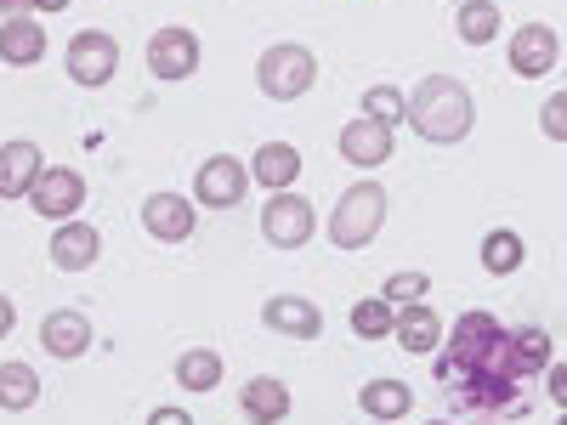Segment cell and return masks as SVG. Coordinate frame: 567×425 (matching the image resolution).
Segmentation results:
<instances>
[{"label":"cell","mask_w":567,"mask_h":425,"mask_svg":"<svg viewBox=\"0 0 567 425\" xmlns=\"http://www.w3.org/2000/svg\"><path fill=\"white\" fill-rule=\"evenodd\" d=\"M432 357H437V386L454 414L488 419V425L516 419V414L528 419V392H523V374H516V357H511V329L488 307L460 312Z\"/></svg>","instance_id":"cell-1"},{"label":"cell","mask_w":567,"mask_h":425,"mask_svg":"<svg viewBox=\"0 0 567 425\" xmlns=\"http://www.w3.org/2000/svg\"><path fill=\"white\" fill-rule=\"evenodd\" d=\"M409 125L414 136H425L432 148H454V142L471 136L477 125V97L460 74H425L414 91H409Z\"/></svg>","instance_id":"cell-2"},{"label":"cell","mask_w":567,"mask_h":425,"mask_svg":"<svg viewBox=\"0 0 567 425\" xmlns=\"http://www.w3.org/2000/svg\"><path fill=\"white\" fill-rule=\"evenodd\" d=\"M386 227V182H352L329 210V245L336 250H369L374 232Z\"/></svg>","instance_id":"cell-3"},{"label":"cell","mask_w":567,"mask_h":425,"mask_svg":"<svg viewBox=\"0 0 567 425\" xmlns=\"http://www.w3.org/2000/svg\"><path fill=\"white\" fill-rule=\"evenodd\" d=\"M312 80H318V58L307 52V45H296V40L267 45L261 63H256V85H261V97H272V103H296V97H307Z\"/></svg>","instance_id":"cell-4"},{"label":"cell","mask_w":567,"mask_h":425,"mask_svg":"<svg viewBox=\"0 0 567 425\" xmlns=\"http://www.w3.org/2000/svg\"><path fill=\"white\" fill-rule=\"evenodd\" d=\"M312 232H318V210H312L307 194H296V187H284V194H272L261 205V239L272 250H301Z\"/></svg>","instance_id":"cell-5"},{"label":"cell","mask_w":567,"mask_h":425,"mask_svg":"<svg viewBox=\"0 0 567 425\" xmlns=\"http://www.w3.org/2000/svg\"><path fill=\"white\" fill-rule=\"evenodd\" d=\"M63 69H69L74 85L103 91V85L120 74V40H114L109 29H80V34L69 40V52H63Z\"/></svg>","instance_id":"cell-6"},{"label":"cell","mask_w":567,"mask_h":425,"mask_svg":"<svg viewBox=\"0 0 567 425\" xmlns=\"http://www.w3.org/2000/svg\"><path fill=\"white\" fill-rule=\"evenodd\" d=\"M199 58H205V45L199 34L187 29V23H165L154 40H148V74L176 85V80H194L199 74Z\"/></svg>","instance_id":"cell-7"},{"label":"cell","mask_w":567,"mask_h":425,"mask_svg":"<svg viewBox=\"0 0 567 425\" xmlns=\"http://www.w3.org/2000/svg\"><path fill=\"white\" fill-rule=\"evenodd\" d=\"M245 194H250V165L245 159L210 154L194 170V205H205V210H233V205H245Z\"/></svg>","instance_id":"cell-8"},{"label":"cell","mask_w":567,"mask_h":425,"mask_svg":"<svg viewBox=\"0 0 567 425\" xmlns=\"http://www.w3.org/2000/svg\"><path fill=\"white\" fill-rule=\"evenodd\" d=\"M336 148H341V159H347L352 170H381V165L398 154V131L381 125V120H369V114H358V120L341 125Z\"/></svg>","instance_id":"cell-9"},{"label":"cell","mask_w":567,"mask_h":425,"mask_svg":"<svg viewBox=\"0 0 567 425\" xmlns=\"http://www.w3.org/2000/svg\"><path fill=\"white\" fill-rule=\"evenodd\" d=\"M85 176L80 170H69V165H45L40 170V182H34V194H29V205H34V216H45V221H74L80 216V205H85Z\"/></svg>","instance_id":"cell-10"},{"label":"cell","mask_w":567,"mask_h":425,"mask_svg":"<svg viewBox=\"0 0 567 425\" xmlns=\"http://www.w3.org/2000/svg\"><path fill=\"white\" fill-rule=\"evenodd\" d=\"M505 63H511L516 80H545V74L561 63V40H556V29H550V23H523V29L511 34Z\"/></svg>","instance_id":"cell-11"},{"label":"cell","mask_w":567,"mask_h":425,"mask_svg":"<svg viewBox=\"0 0 567 425\" xmlns=\"http://www.w3.org/2000/svg\"><path fill=\"white\" fill-rule=\"evenodd\" d=\"M199 227V205L182 199V194H148L142 199V232L159 245H187Z\"/></svg>","instance_id":"cell-12"},{"label":"cell","mask_w":567,"mask_h":425,"mask_svg":"<svg viewBox=\"0 0 567 425\" xmlns=\"http://www.w3.org/2000/svg\"><path fill=\"white\" fill-rule=\"evenodd\" d=\"M91 318L80 312V307H58V312H45L40 318V346H45V357H58V363H74V357H85L91 352Z\"/></svg>","instance_id":"cell-13"},{"label":"cell","mask_w":567,"mask_h":425,"mask_svg":"<svg viewBox=\"0 0 567 425\" xmlns=\"http://www.w3.org/2000/svg\"><path fill=\"white\" fill-rule=\"evenodd\" d=\"M40 170H45V154H40L34 136L0 142V199H29L34 182H40Z\"/></svg>","instance_id":"cell-14"},{"label":"cell","mask_w":567,"mask_h":425,"mask_svg":"<svg viewBox=\"0 0 567 425\" xmlns=\"http://www.w3.org/2000/svg\"><path fill=\"white\" fill-rule=\"evenodd\" d=\"M261 323L284 341H318L323 335V312L307 296H267L261 301Z\"/></svg>","instance_id":"cell-15"},{"label":"cell","mask_w":567,"mask_h":425,"mask_svg":"<svg viewBox=\"0 0 567 425\" xmlns=\"http://www.w3.org/2000/svg\"><path fill=\"white\" fill-rule=\"evenodd\" d=\"M45 256H52V267L58 272H85L91 261L103 256V232L91 227V221H58L52 227V245H45Z\"/></svg>","instance_id":"cell-16"},{"label":"cell","mask_w":567,"mask_h":425,"mask_svg":"<svg viewBox=\"0 0 567 425\" xmlns=\"http://www.w3.org/2000/svg\"><path fill=\"white\" fill-rule=\"evenodd\" d=\"M250 182L267 187V194H284V187L301 182V148L296 142H261V148L250 154Z\"/></svg>","instance_id":"cell-17"},{"label":"cell","mask_w":567,"mask_h":425,"mask_svg":"<svg viewBox=\"0 0 567 425\" xmlns=\"http://www.w3.org/2000/svg\"><path fill=\"white\" fill-rule=\"evenodd\" d=\"M45 29H40V18L34 12H23V18H0V63H12V69H34L40 58H45Z\"/></svg>","instance_id":"cell-18"},{"label":"cell","mask_w":567,"mask_h":425,"mask_svg":"<svg viewBox=\"0 0 567 425\" xmlns=\"http://www.w3.org/2000/svg\"><path fill=\"white\" fill-rule=\"evenodd\" d=\"M239 414L250 425H278L284 414H290V386H284L278 374H250V381L239 386Z\"/></svg>","instance_id":"cell-19"},{"label":"cell","mask_w":567,"mask_h":425,"mask_svg":"<svg viewBox=\"0 0 567 425\" xmlns=\"http://www.w3.org/2000/svg\"><path fill=\"white\" fill-rule=\"evenodd\" d=\"M398 346L403 352H414V357H432L437 346H443V318L425 307V301H409V307H398Z\"/></svg>","instance_id":"cell-20"},{"label":"cell","mask_w":567,"mask_h":425,"mask_svg":"<svg viewBox=\"0 0 567 425\" xmlns=\"http://www.w3.org/2000/svg\"><path fill=\"white\" fill-rule=\"evenodd\" d=\"M477 256H483V272H488V278H511V272H523L528 245H523V232H516V227H488L483 245H477Z\"/></svg>","instance_id":"cell-21"},{"label":"cell","mask_w":567,"mask_h":425,"mask_svg":"<svg viewBox=\"0 0 567 425\" xmlns=\"http://www.w3.org/2000/svg\"><path fill=\"white\" fill-rule=\"evenodd\" d=\"M221 374H227V363H221L216 346H187V352L176 357V386H182V392H216Z\"/></svg>","instance_id":"cell-22"},{"label":"cell","mask_w":567,"mask_h":425,"mask_svg":"<svg viewBox=\"0 0 567 425\" xmlns=\"http://www.w3.org/2000/svg\"><path fill=\"white\" fill-rule=\"evenodd\" d=\"M511 357H516V374H545L556 363V346H550V329L539 323H523V329H511Z\"/></svg>","instance_id":"cell-23"},{"label":"cell","mask_w":567,"mask_h":425,"mask_svg":"<svg viewBox=\"0 0 567 425\" xmlns=\"http://www.w3.org/2000/svg\"><path fill=\"white\" fill-rule=\"evenodd\" d=\"M358 408H363L369 419H403V414L414 408V392H409V381H363Z\"/></svg>","instance_id":"cell-24"},{"label":"cell","mask_w":567,"mask_h":425,"mask_svg":"<svg viewBox=\"0 0 567 425\" xmlns=\"http://www.w3.org/2000/svg\"><path fill=\"white\" fill-rule=\"evenodd\" d=\"M34 403H40V374H34V363H23V357L0 363V408L23 414V408H34Z\"/></svg>","instance_id":"cell-25"},{"label":"cell","mask_w":567,"mask_h":425,"mask_svg":"<svg viewBox=\"0 0 567 425\" xmlns=\"http://www.w3.org/2000/svg\"><path fill=\"white\" fill-rule=\"evenodd\" d=\"M454 29L465 45H494L499 40V0H460Z\"/></svg>","instance_id":"cell-26"},{"label":"cell","mask_w":567,"mask_h":425,"mask_svg":"<svg viewBox=\"0 0 567 425\" xmlns=\"http://www.w3.org/2000/svg\"><path fill=\"white\" fill-rule=\"evenodd\" d=\"M392 329H398V307H392L386 296L352 301V335H358V341H386Z\"/></svg>","instance_id":"cell-27"},{"label":"cell","mask_w":567,"mask_h":425,"mask_svg":"<svg viewBox=\"0 0 567 425\" xmlns=\"http://www.w3.org/2000/svg\"><path fill=\"white\" fill-rule=\"evenodd\" d=\"M363 114L369 120H381V125H409V91H398V85H369L363 91Z\"/></svg>","instance_id":"cell-28"},{"label":"cell","mask_w":567,"mask_h":425,"mask_svg":"<svg viewBox=\"0 0 567 425\" xmlns=\"http://www.w3.org/2000/svg\"><path fill=\"white\" fill-rule=\"evenodd\" d=\"M392 307H409V301H425L432 296V272H414V267H403V272H392L386 278V290H381Z\"/></svg>","instance_id":"cell-29"},{"label":"cell","mask_w":567,"mask_h":425,"mask_svg":"<svg viewBox=\"0 0 567 425\" xmlns=\"http://www.w3.org/2000/svg\"><path fill=\"white\" fill-rule=\"evenodd\" d=\"M539 131H545L550 142H567V91L545 97V108H539Z\"/></svg>","instance_id":"cell-30"},{"label":"cell","mask_w":567,"mask_h":425,"mask_svg":"<svg viewBox=\"0 0 567 425\" xmlns=\"http://www.w3.org/2000/svg\"><path fill=\"white\" fill-rule=\"evenodd\" d=\"M545 392H550L556 408H567V357H556V363L545 369Z\"/></svg>","instance_id":"cell-31"},{"label":"cell","mask_w":567,"mask_h":425,"mask_svg":"<svg viewBox=\"0 0 567 425\" xmlns=\"http://www.w3.org/2000/svg\"><path fill=\"white\" fill-rule=\"evenodd\" d=\"M148 425H194V414L176 403H159V408H148Z\"/></svg>","instance_id":"cell-32"},{"label":"cell","mask_w":567,"mask_h":425,"mask_svg":"<svg viewBox=\"0 0 567 425\" xmlns=\"http://www.w3.org/2000/svg\"><path fill=\"white\" fill-rule=\"evenodd\" d=\"M18 329V307H12V296H0V341H7Z\"/></svg>","instance_id":"cell-33"},{"label":"cell","mask_w":567,"mask_h":425,"mask_svg":"<svg viewBox=\"0 0 567 425\" xmlns=\"http://www.w3.org/2000/svg\"><path fill=\"white\" fill-rule=\"evenodd\" d=\"M29 12H40V18L45 12H69V0H29Z\"/></svg>","instance_id":"cell-34"},{"label":"cell","mask_w":567,"mask_h":425,"mask_svg":"<svg viewBox=\"0 0 567 425\" xmlns=\"http://www.w3.org/2000/svg\"><path fill=\"white\" fill-rule=\"evenodd\" d=\"M29 12V0H0V18H23Z\"/></svg>","instance_id":"cell-35"},{"label":"cell","mask_w":567,"mask_h":425,"mask_svg":"<svg viewBox=\"0 0 567 425\" xmlns=\"http://www.w3.org/2000/svg\"><path fill=\"white\" fill-rule=\"evenodd\" d=\"M425 425H454V419H425Z\"/></svg>","instance_id":"cell-36"},{"label":"cell","mask_w":567,"mask_h":425,"mask_svg":"<svg viewBox=\"0 0 567 425\" xmlns=\"http://www.w3.org/2000/svg\"><path fill=\"white\" fill-rule=\"evenodd\" d=\"M369 425H398V419H369Z\"/></svg>","instance_id":"cell-37"},{"label":"cell","mask_w":567,"mask_h":425,"mask_svg":"<svg viewBox=\"0 0 567 425\" xmlns=\"http://www.w3.org/2000/svg\"><path fill=\"white\" fill-rule=\"evenodd\" d=\"M556 425H567V408H561V414H556Z\"/></svg>","instance_id":"cell-38"},{"label":"cell","mask_w":567,"mask_h":425,"mask_svg":"<svg viewBox=\"0 0 567 425\" xmlns=\"http://www.w3.org/2000/svg\"><path fill=\"white\" fill-rule=\"evenodd\" d=\"M454 7H460V0H454Z\"/></svg>","instance_id":"cell-39"}]
</instances>
